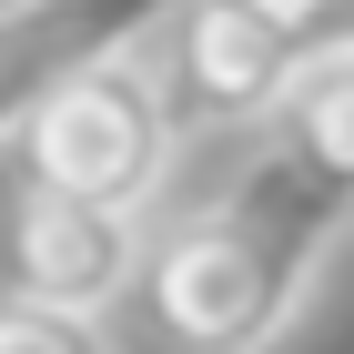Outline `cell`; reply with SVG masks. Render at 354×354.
I'll return each mask as SVG.
<instances>
[{
	"label": "cell",
	"mask_w": 354,
	"mask_h": 354,
	"mask_svg": "<svg viewBox=\"0 0 354 354\" xmlns=\"http://www.w3.org/2000/svg\"><path fill=\"white\" fill-rule=\"evenodd\" d=\"M344 223H354L344 192L314 183L283 142H263L203 213H183L152 243V273H142L152 314L183 344H223V354L233 344H273L304 314V294H314V273H324Z\"/></svg>",
	"instance_id": "obj_1"
},
{
	"label": "cell",
	"mask_w": 354,
	"mask_h": 354,
	"mask_svg": "<svg viewBox=\"0 0 354 354\" xmlns=\"http://www.w3.org/2000/svg\"><path fill=\"white\" fill-rule=\"evenodd\" d=\"M10 142H21L30 183H61V192H91V203L142 213V203L172 183L183 122H172L162 82H152L132 51H111V61H91V71H71Z\"/></svg>",
	"instance_id": "obj_2"
},
{
	"label": "cell",
	"mask_w": 354,
	"mask_h": 354,
	"mask_svg": "<svg viewBox=\"0 0 354 354\" xmlns=\"http://www.w3.org/2000/svg\"><path fill=\"white\" fill-rule=\"evenodd\" d=\"M162 102L183 132H263L273 102L314 61V10L304 0H183L172 10Z\"/></svg>",
	"instance_id": "obj_3"
},
{
	"label": "cell",
	"mask_w": 354,
	"mask_h": 354,
	"mask_svg": "<svg viewBox=\"0 0 354 354\" xmlns=\"http://www.w3.org/2000/svg\"><path fill=\"white\" fill-rule=\"evenodd\" d=\"M142 273V233L122 203H91V192L61 183H21L10 203V283L51 304H82V314H111Z\"/></svg>",
	"instance_id": "obj_4"
},
{
	"label": "cell",
	"mask_w": 354,
	"mask_h": 354,
	"mask_svg": "<svg viewBox=\"0 0 354 354\" xmlns=\"http://www.w3.org/2000/svg\"><path fill=\"white\" fill-rule=\"evenodd\" d=\"M183 0H0V142L51 102L71 71L142 51Z\"/></svg>",
	"instance_id": "obj_5"
},
{
	"label": "cell",
	"mask_w": 354,
	"mask_h": 354,
	"mask_svg": "<svg viewBox=\"0 0 354 354\" xmlns=\"http://www.w3.org/2000/svg\"><path fill=\"white\" fill-rule=\"evenodd\" d=\"M263 132L283 142L314 183H334L354 203V41H314V61L294 71V91L273 102Z\"/></svg>",
	"instance_id": "obj_6"
},
{
	"label": "cell",
	"mask_w": 354,
	"mask_h": 354,
	"mask_svg": "<svg viewBox=\"0 0 354 354\" xmlns=\"http://www.w3.org/2000/svg\"><path fill=\"white\" fill-rule=\"evenodd\" d=\"M0 354H111L102 314H82V304H51V294H0Z\"/></svg>",
	"instance_id": "obj_7"
},
{
	"label": "cell",
	"mask_w": 354,
	"mask_h": 354,
	"mask_svg": "<svg viewBox=\"0 0 354 354\" xmlns=\"http://www.w3.org/2000/svg\"><path fill=\"white\" fill-rule=\"evenodd\" d=\"M314 41H354V0H314Z\"/></svg>",
	"instance_id": "obj_8"
},
{
	"label": "cell",
	"mask_w": 354,
	"mask_h": 354,
	"mask_svg": "<svg viewBox=\"0 0 354 354\" xmlns=\"http://www.w3.org/2000/svg\"><path fill=\"white\" fill-rule=\"evenodd\" d=\"M304 10H314V0H304Z\"/></svg>",
	"instance_id": "obj_9"
}]
</instances>
